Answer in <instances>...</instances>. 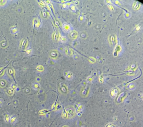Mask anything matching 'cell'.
<instances>
[{"label": "cell", "instance_id": "obj_1", "mask_svg": "<svg viewBox=\"0 0 143 127\" xmlns=\"http://www.w3.org/2000/svg\"><path fill=\"white\" fill-rule=\"evenodd\" d=\"M6 86V82L4 81H0V87L2 88Z\"/></svg>", "mask_w": 143, "mask_h": 127}]
</instances>
